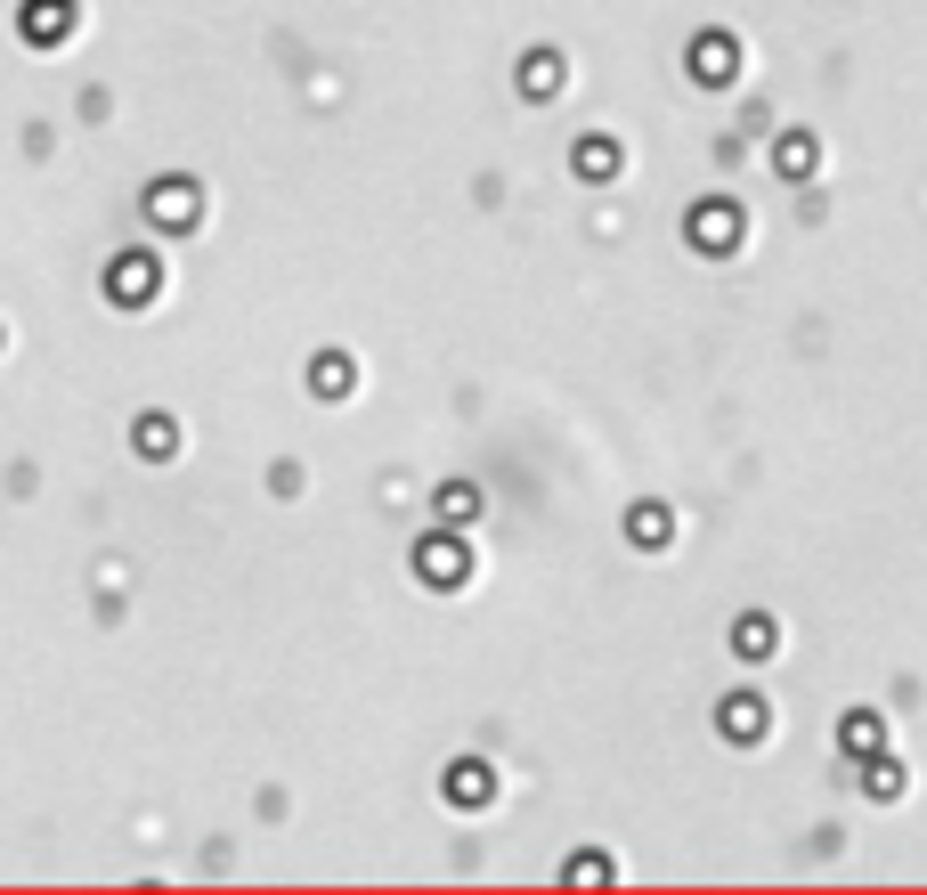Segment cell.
<instances>
[{"instance_id": "cell-7", "label": "cell", "mask_w": 927, "mask_h": 895, "mask_svg": "<svg viewBox=\"0 0 927 895\" xmlns=\"http://www.w3.org/2000/svg\"><path fill=\"white\" fill-rule=\"evenodd\" d=\"M578 171H586V179L618 171V147H610V139H586V147H578Z\"/></svg>"}, {"instance_id": "cell-4", "label": "cell", "mask_w": 927, "mask_h": 895, "mask_svg": "<svg viewBox=\"0 0 927 895\" xmlns=\"http://www.w3.org/2000/svg\"><path fill=\"white\" fill-rule=\"evenodd\" d=\"M423 578H431V586H456V578H464V554H456V546H423Z\"/></svg>"}, {"instance_id": "cell-8", "label": "cell", "mask_w": 927, "mask_h": 895, "mask_svg": "<svg viewBox=\"0 0 927 895\" xmlns=\"http://www.w3.org/2000/svg\"><path fill=\"white\" fill-rule=\"evenodd\" d=\"M139 448H147V456H171V424H163V415H147V424H139Z\"/></svg>"}, {"instance_id": "cell-13", "label": "cell", "mask_w": 927, "mask_h": 895, "mask_svg": "<svg viewBox=\"0 0 927 895\" xmlns=\"http://www.w3.org/2000/svg\"><path fill=\"white\" fill-rule=\"evenodd\" d=\"M440 513L448 521H472V489H440Z\"/></svg>"}, {"instance_id": "cell-3", "label": "cell", "mask_w": 927, "mask_h": 895, "mask_svg": "<svg viewBox=\"0 0 927 895\" xmlns=\"http://www.w3.org/2000/svg\"><path fill=\"white\" fill-rule=\"evenodd\" d=\"M724 733H732V741H757V733H765V708H757L749 692H740V700L724 708Z\"/></svg>"}, {"instance_id": "cell-2", "label": "cell", "mask_w": 927, "mask_h": 895, "mask_svg": "<svg viewBox=\"0 0 927 895\" xmlns=\"http://www.w3.org/2000/svg\"><path fill=\"white\" fill-rule=\"evenodd\" d=\"M692 66H700V82H724L740 57H732V41H724V33H700V57H692Z\"/></svg>"}, {"instance_id": "cell-10", "label": "cell", "mask_w": 927, "mask_h": 895, "mask_svg": "<svg viewBox=\"0 0 927 895\" xmlns=\"http://www.w3.org/2000/svg\"><path fill=\"white\" fill-rule=\"evenodd\" d=\"M529 90H553V82H562V66H553V57H529V74H521Z\"/></svg>"}, {"instance_id": "cell-12", "label": "cell", "mask_w": 927, "mask_h": 895, "mask_svg": "<svg viewBox=\"0 0 927 895\" xmlns=\"http://www.w3.org/2000/svg\"><path fill=\"white\" fill-rule=\"evenodd\" d=\"M732 643H740V651H773V627H765V619H749V627H740Z\"/></svg>"}, {"instance_id": "cell-1", "label": "cell", "mask_w": 927, "mask_h": 895, "mask_svg": "<svg viewBox=\"0 0 927 895\" xmlns=\"http://www.w3.org/2000/svg\"><path fill=\"white\" fill-rule=\"evenodd\" d=\"M114 293H122V302H147V293H155V261H114V277H106Z\"/></svg>"}, {"instance_id": "cell-5", "label": "cell", "mask_w": 927, "mask_h": 895, "mask_svg": "<svg viewBox=\"0 0 927 895\" xmlns=\"http://www.w3.org/2000/svg\"><path fill=\"white\" fill-rule=\"evenodd\" d=\"M724 236H732V212H724V204H708V212H700V253H732Z\"/></svg>"}, {"instance_id": "cell-6", "label": "cell", "mask_w": 927, "mask_h": 895, "mask_svg": "<svg viewBox=\"0 0 927 895\" xmlns=\"http://www.w3.org/2000/svg\"><path fill=\"white\" fill-rule=\"evenodd\" d=\"M66 17H74V9H66V0H33V17H25V25H33L41 41H49V33H66Z\"/></svg>"}, {"instance_id": "cell-11", "label": "cell", "mask_w": 927, "mask_h": 895, "mask_svg": "<svg viewBox=\"0 0 927 895\" xmlns=\"http://www.w3.org/2000/svg\"><path fill=\"white\" fill-rule=\"evenodd\" d=\"M155 212H163V220H188V212H196V196H179V188H163V196H155Z\"/></svg>"}, {"instance_id": "cell-9", "label": "cell", "mask_w": 927, "mask_h": 895, "mask_svg": "<svg viewBox=\"0 0 927 895\" xmlns=\"http://www.w3.org/2000/svg\"><path fill=\"white\" fill-rule=\"evenodd\" d=\"M781 171H814V139H781Z\"/></svg>"}]
</instances>
